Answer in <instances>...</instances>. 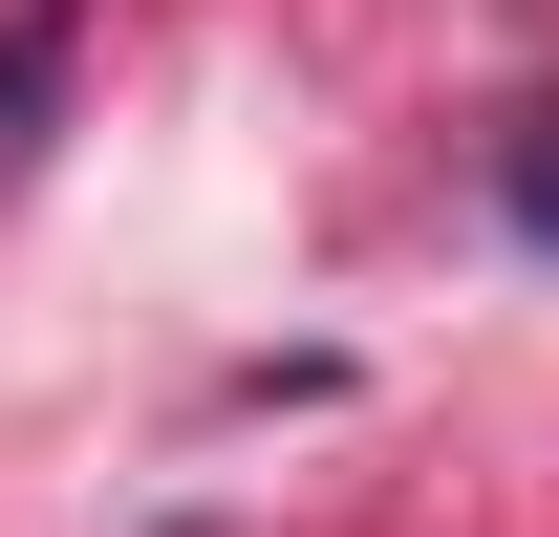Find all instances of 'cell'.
I'll return each instance as SVG.
<instances>
[{"mask_svg":"<svg viewBox=\"0 0 559 537\" xmlns=\"http://www.w3.org/2000/svg\"><path fill=\"white\" fill-rule=\"evenodd\" d=\"M495 194H516V237H559V130H516V172H495Z\"/></svg>","mask_w":559,"mask_h":537,"instance_id":"obj_1","label":"cell"}]
</instances>
